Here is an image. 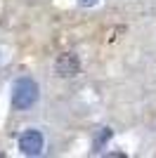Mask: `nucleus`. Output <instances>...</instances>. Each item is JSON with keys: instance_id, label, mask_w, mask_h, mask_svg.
I'll list each match as a JSON object with an SVG mask.
<instances>
[{"instance_id": "obj_3", "label": "nucleus", "mask_w": 156, "mask_h": 158, "mask_svg": "<svg viewBox=\"0 0 156 158\" xmlns=\"http://www.w3.org/2000/svg\"><path fill=\"white\" fill-rule=\"evenodd\" d=\"M54 71H57L59 78H73V76L80 71V59H78V54H73V52L59 54L57 61H54Z\"/></svg>"}, {"instance_id": "obj_5", "label": "nucleus", "mask_w": 156, "mask_h": 158, "mask_svg": "<svg viewBox=\"0 0 156 158\" xmlns=\"http://www.w3.org/2000/svg\"><path fill=\"white\" fill-rule=\"evenodd\" d=\"M97 0H80V5H85V7H90V5H95Z\"/></svg>"}, {"instance_id": "obj_4", "label": "nucleus", "mask_w": 156, "mask_h": 158, "mask_svg": "<svg viewBox=\"0 0 156 158\" xmlns=\"http://www.w3.org/2000/svg\"><path fill=\"white\" fill-rule=\"evenodd\" d=\"M111 137V130H104L102 135H99L97 139H95V149H99V146H104V142H106V139Z\"/></svg>"}, {"instance_id": "obj_1", "label": "nucleus", "mask_w": 156, "mask_h": 158, "mask_svg": "<svg viewBox=\"0 0 156 158\" xmlns=\"http://www.w3.org/2000/svg\"><path fill=\"white\" fill-rule=\"evenodd\" d=\"M36 102H38V85H36V80L19 78L17 83H14V87H12V104H14V109L24 111V109H31Z\"/></svg>"}, {"instance_id": "obj_2", "label": "nucleus", "mask_w": 156, "mask_h": 158, "mask_svg": "<svg viewBox=\"0 0 156 158\" xmlns=\"http://www.w3.org/2000/svg\"><path fill=\"white\" fill-rule=\"evenodd\" d=\"M43 146H45V139H43V132H38V130H26L19 137V151L26 153V156L43 153Z\"/></svg>"}]
</instances>
